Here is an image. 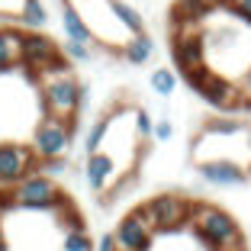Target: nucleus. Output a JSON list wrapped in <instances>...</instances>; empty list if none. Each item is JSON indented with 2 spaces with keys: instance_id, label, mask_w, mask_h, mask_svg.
I'll list each match as a JSON object with an SVG mask.
<instances>
[{
  "instance_id": "nucleus-11",
  "label": "nucleus",
  "mask_w": 251,
  "mask_h": 251,
  "mask_svg": "<svg viewBox=\"0 0 251 251\" xmlns=\"http://www.w3.org/2000/svg\"><path fill=\"white\" fill-rule=\"evenodd\" d=\"M116 174H119V168H116V158L110 155V151H90L87 155V184H90V190H97V193H103L106 187L116 180Z\"/></svg>"
},
{
  "instance_id": "nucleus-13",
  "label": "nucleus",
  "mask_w": 251,
  "mask_h": 251,
  "mask_svg": "<svg viewBox=\"0 0 251 251\" xmlns=\"http://www.w3.org/2000/svg\"><path fill=\"white\" fill-rule=\"evenodd\" d=\"M20 45H23V29L0 26V74L20 65Z\"/></svg>"
},
{
  "instance_id": "nucleus-6",
  "label": "nucleus",
  "mask_w": 251,
  "mask_h": 251,
  "mask_svg": "<svg viewBox=\"0 0 251 251\" xmlns=\"http://www.w3.org/2000/svg\"><path fill=\"white\" fill-rule=\"evenodd\" d=\"M142 213H145L151 232H171V229H180L190 219V203L174 197V193H161V197L148 200L142 206Z\"/></svg>"
},
{
  "instance_id": "nucleus-5",
  "label": "nucleus",
  "mask_w": 251,
  "mask_h": 251,
  "mask_svg": "<svg viewBox=\"0 0 251 251\" xmlns=\"http://www.w3.org/2000/svg\"><path fill=\"white\" fill-rule=\"evenodd\" d=\"M71 145V123L58 116H45L32 132V151H36L39 161H49V158H61Z\"/></svg>"
},
{
  "instance_id": "nucleus-25",
  "label": "nucleus",
  "mask_w": 251,
  "mask_h": 251,
  "mask_svg": "<svg viewBox=\"0 0 251 251\" xmlns=\"http://www.w3.org/2000/svg\"><path fill=\"white\" fill-rule=\"evenodd\" d=\"M151 135H155L158 142H168L171 135H174V126H171L168 119H161V123H158V126H151Z\"/></svg>"
},
{
  "instance_id": "nucleus-17",
  "label": "nucleus",
  "mask_w": 251,
  "mask_h": 251,
  "mask_svg": "<svg viewBox=\"0 0 251 251\" xmlns=\"http://www.w3.org/2000/svg\"><path fill=\"white\" fill-rule=\"evenodd\" d=\"M16 16H20V23L26 29H42L45 23H49V10L42 7V0H23V7Z\"/></svg>"
},
{
  "instance_id": "nucleus-12",
  "label": "nucleus",
  "mask_w": 251,
  "mask_h": 251,
  "mask_svg": "<svg viewBox=\"0 0 251 251\" xmlns=\"http://www.w3.org/2000/svg\"><path fill=\"white\" fill-rule=\"evenodd\" d=\"M203 58H206V45H203V39L193 36V32L177 36V42H174V61H177L180 71L200 68V65H203Z\"/></svg>"
},
{
  "instance_id": "nucleus-19",
  "label": "nucleus",
  "mask_w": 251,
  "mask_h": 251,
  "mask_svg": "<svg viewBox=\"0 0 251 251\" xmlns=\"http://www.w3.org/2000/svg\"><path fill=\"white\" fill-rule=\"evenodd\" d=\"M110 123H113V113L103 119H97L94 126H90V132H87V142H84V148H87V155L90 151H97V148H103L106 142V132H110Z\"/></svg>"
},
{
  "instance_id": "nucleus-16",
  "label": "nucleus",
  "mask_w": 251,
  "mask_h": 251,
  "mask_svg": "<svg viewBox=\"0 0 251 251\" xmlns=\"http://www.w3.org/2000/svg\"><path fill=\"white\" fill-rule=\"evenodd\" d=\"M216 3H222V0H177L174 20L177 23H197V20H203Z\"/></svg>"
},
{
  "instance_id": "nucleus-14",
  "label": "nucleus",
  "mask_w": 251,
  "mask_h": 251,
  "mask_svg": "<svg viewBox=\"0 0 251 251\" xmlns=\"http://www.w3.org/2000/svg\"><path fill=\"white\" fill-rule=\"evenodd\" d=\"M61 26H65V36L74 42H94V32L87 29V23L81 20V13L71 7V0H61Z\"/></svg>"
},
{
  "instance_id": "nucleus-8",
  "label": "nucleus",
  "mask_w": 251,
  "mask_h": 251,
  "mask_svg": "<svg viewBox=\"0 0 251 251\" xmlns=\"http://www.w3.org/2000/svg\"><path fill=\"white\" fill-rule=\"evenodd\" d=\"M197 94L206 100L209 106H219V110H232V106H251V100H245L238 84H232L226 74H213L206 71L203 74V81H200Z\"/></svg>"
},
{
  "instance_id": "nucleus-9",
  "label": "nucleus",
  "mask_w": 251,
  "mask_h": 251,
  "mask_svg": "<svg viewBox=\"0 0 251 251\" xmlns=\"http://www.w3.org/2000/svg\"><path fill=\"white\" fill-rule=\"evenodd\" d=\"M113 242H116V251H148L151 248V226H148L145 213L135 209V213L126 216L119 222Z\"/></svg>"
},
{
  "instance_id": "nucleus-23",
  "label": "nucleus",
  "mask_w": 251,
  "mask_h": 251,
  "mask_svg": "<svg viewBox=\"0 0 251 251\" xmlns=\"http://www.w3.org/2000/svg\"><path fill=\"white\" fill-rule=\"evenodd\" d=\"M132 126H135V135H139V139L151 135V116H148L145 110H132Z\"/></svg>"
},
{
  "instance_id": "nucleus-3",
  "label": "nucleus",
  "mask_w": 251,
  "mask_h": 251,
  "mask_svg": "<svg viewBox=\"0 0 251 251\" xmlns=\"http://www.w3.org/2000/svg\"><path fill=\"white\" fill-rule=\"evenodd\" d=\"M20 65L29 68L32 74H42V71H52V68H65V55H61V49L49 36L32 29V32H23Z\"/></svg>"
},
{
  "instance_id": "nucleus-21",
  "label": "nucleus",
  "mask_w": 251,
  "mask_h": 251,
  "mask_svg": "<svg viewBox=\"0 0 251 251\" xmlns=\"http://www.w3.org/2000/svg\"><path fill=\"white\" fill-rule=\"evenodd\" d=\"M65 251H94V242L84 235V229H71L65 235Z\"/></svg>"
},
{
  "instance_id": "nucleus-27",
  "label": "nucleus",
  "mask_w": 251,
  "mask_h": 251,
  "mask_svg": "<svg viewBox=\"0 0 251 251\" xmlns=\"http://www.w3.org/2000/svg\"><path fill=\"white\" fill-rule=\"evenodd\" d=\"M94 251H116V242H113V235H103V238H100V245H97Z\"/></svg>"
},
{
  "instance_id": "nucleus-24",
  "label": "nucleus",
  "mask_w": 251,
  "mask_h": 251,
  "mask_svg": "<svg viewBox=\"0 0 251 251\" xmlns=\"http://www.w3.org/2000/svg\"><path fill=\"white\" fill-rule=\"evenodd\" d=\"M222 3H226V7H229L238 20H245L251 26V0H222Z\"/></svg>"
},
{
  "instance_id": "nucleus-4",
  "label": "nucleus",
  "mask_w": 251,
  "mask_h": 251,
  "mask_svg": "<svg viewBox=\"0 0 251 251\" xmlns=\"http://www.w3.org/2000/svg\"><path fill=\"white\" fill-rule=\"evenodd\" d=\"M13 203L16 206H26V209H52L58 203H65L58 184L45 174H26L20 184H13Z\"/></svg>"
},
{
  "instance_id": "nucleus-26",
  "label": "nucleus",
  "mask_w": 251,
  "mask_h": 251,
  "mask_svg": "<svg viewBox=\"0 0 251 251\" xmlns=\"http://www.w3.org/2000/svg\"><path fill=\"white\" fill-rule=\"evenodd\" d=\"M238 90H242L245 100H251V65H248V71H245V77H242V84H238Z\"/></svg>"
},
{
  "instance_id": "nucleus-10",
  "label": "nucleus",
  "mask_w": 251,
  "mask_h": 251,
  "mask_svg": "<svg viewBox=\"0 0 251 251\" xmlns=\"http://www.w3.org/2000/svg\"><path fill=\"white\" fill-rule=\"evenodd\" d=\"M197 171L206 184H216V187H235L248 177V168L238 161H229V158H200Z\"/></svg>"
},
{
  "instance_id": "nucleus-18",
  "label": "nucleus",
  "mask_w": 251,
  "mask_h": 251,
  "mask_svg": "<svg viewBox=\"0 0 251 251\" xmlns=\"http://www.w3.org/2000/svg\"><path fill=\"white\" fill-rule=\"evenodd\" d=\"M110 10H113V16L119 20V26H123L129 36H132V32H142V13L135 7H129V3H123V0H110Z\"/></svg>"
},
{
  "instance_id": "nucleus-15",
  "label": "nucleus",
  "mask_w": 251,
  "mask_h": 251,
  "mask_svg": "<svg viewBox=\"0 0 251 251\" xmlns=\"http://www.w3.org/2000/svg\"><path fill=\"white\" fill-rule=\"evenodd\" d=\"M151 52H155V42L145 36V29L142 32H132V36L123 42V55L129 65H145L148 58H151Z\"/></svg>"
},
{
  "instance_id": "nucleus-7",
  "label": "nucleus",
  "mask_w": 251,
  "mask_h": 251,
  "mask_svg": "<svg viewBox=\"0 0 251 251\" xmlns=\"http://www.w3.org/2000/svg\"><path fill=\"white\" fill-rule=\"evenodd\" d=\"M36 151L29 145H13V142H3L0 145V187H13L20 184L26 174L36 171Z\"/></svg>"
},
{
  "instance_id": "nucleus-28",
  "label": "nucleus",
  "mask_w": 251,
  "mask_h": 251,
  "mask_svg": "<svg viewBox=\"0 0 251 251\" xmlns=\"http://www.w3.org/2000/svg\"><path fill=\"white\" fill-rule=\"evenodd\" d=\"M0 251H10V248H7V242H3V235H0Z\"/></svg>"
},
{
  "instance_id": "nucleus-22",
  "label": "nucleus",
  "mask_w": 251,
  "mask_h": 251,
  "mask_svg": "<svg viewBox=\"0 0 251 251\" xmlns=\"http://www.w3.org/2000/svg\"><path fill=\"white\" fill-rule=\"evenodd\" d=\"M61 55H68V58H74V61H87V58H90V45H87V42H74V39H68L65 49H61Z\"/></svg>"
},
{
  "instance_id": "nucleus-20",
  "label": "nucleus",
  "mask_w": 251,
  "mask_h": 251,
  "mask_svg": "<svg viewBox=\"0 0 251 251\" xmlns=\"http://www.w3.org/2000/svg\"><path fill=\"white\" fill-rule=\"evenodd\" d=\"M174 87H177V74L168 71V68H158L155 74H151V90L161 97H171L174 94Z\"/></svg>"
},
{
  "instance_id": "nucleus-2",
  "label": "nucleus",
  "mask_w": 251,
  "mask_h": 251,
  "mask_svg": "<svg viewBox=\"0 0 251 251\" xmlns=\"http://www.w3.org/2000/svg\"><path fill=\"white\" fill-rule=\"evenodd\" d=\"M39 77V94H42V106H45V116H58L71 123L77 106H81V84L71 77V71L65 68H52V71H42L36 74Z\"/></svg>"
},
{
  "instance_id": "nucleus-1",
  "label": "nucleus",
  "mask_w": 251,
  "mask_h": 251,
  "mask_svg": "<svg viewBox=\"0 0 251 251\" xmlns=\"http://www.w3.org/2000/svg\"><path fill=\"white\" fill-rule=\"evenodd\" d=\"M187 222H193L197 238L209 251H242V232H238V222L229 213L206 206V203H197V206H190Z\"/></svg>"
}]
</instances>
